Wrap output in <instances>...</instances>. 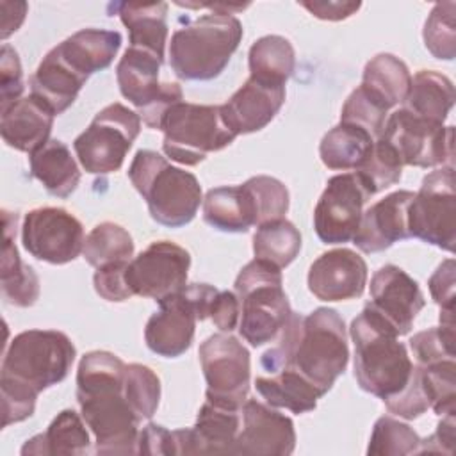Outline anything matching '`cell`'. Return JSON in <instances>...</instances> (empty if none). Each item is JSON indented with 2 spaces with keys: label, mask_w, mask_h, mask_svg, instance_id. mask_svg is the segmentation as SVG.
<instances>
[{
  "label": "cell",
  "mask_w": 456,
  "mask_h": 456,
  "mask_svg": "<svg viewBox=\"0 0 456 456\" xmlns=\"http://www.w3.org/2000/svg\"><path fill=\"white\" fill-rule=\"evenodd\" d=\"M125 367L114 353L91 351L77 369L80 415L94 436V452L102 456L137 454L141 419L123 394Z\"/></svg>",
  "instance_id": "6da1fadb"
},
{
  "label": "cell",
  "mask_w": 456,
  "mask_h": 456,
  "mask_svg": "<svg viewBox=\"0 0 456 456\" xmlns=\"http://www.w3.org/2000/svg\"><path fill=\"white\" fill-rule=\"evenodd\" d=\"M276 342L278 346L262 354V369L269 374L292 369L322 395L335 385L349 362L344 319L328 306H319L308 315L292 312Z\"/></svg>",
  "instance_id": "7a4b0ae2"
},
{
  "label": "cell",
  "mask_w": 456,
  "mask_h": 456,
  "mask_svg": "<svg viewBox=\"0 0 456 456\" xmlns=\"http://www.w3.org/2000/svg\"><path fill=\"white\" fill-rule=\"evenodd\" d=\"M349 333L354 344V378L360 388L383 403L395 397L413 372V362L395 330L365 305L353 319Z\"/></svg>",
  "instance_id": "3957f363"
},
{
  "label": "cell",
  "mask_w": 456,
  "mask_h": 456,
  "mask_svg": "<svg viewBox=\"0 0 456 456\" xmlns=\"http://www.w3.org/2000/svg\"><path fill=\"white\" fill-rule=\"evenodd\" d=\"M242 34L233 14H203L171 36L169 66L182 80H212L228 66Z\"/></svg>",
  "instance_id": "277c9868"
},
{
  "label": "cell",
  "mask_w": 456,
  "mask_h": 456,
  "mask_svg": "<svg viewBox=\"0 0 456 456\" xmlns=\"http://www.w3.org/2000/svg\"><path fill=\"white\" fill-rule=\"evenodd\" d=\"M128 178L148 205L150 216L162 226L189 224L203 203L198 178L171 166L153 150H139L128 167Z\"/></svg>",
  "instance_id": "5b68a950"
},
{
  "label": "cell",
  "mask_w": 456,
  "mask_h": 456,
  "mask_svg": "<svg viewBox=\"0 0 456 456\" xmlns=\"http://www.w3.org/2000/svg\"><path fill=\"white\" fill-rule=\"evenodd\" d=\"M233 287L240 305V337L253 347L274 342L292 315L281 269L255 258L240 269Z\"/></svg>",
  "instance_id": "8992f818"
},
{
  "label": "cell",
  "mask_w": 456,
  "mask_h": 456,
  "mask_svg": "<svg viewBox=\"0 0 456 456\" xmlns=\"http://www.w3.org/2000/svg\"><path fill=\"white\" fill-rule=\"evenodd\" d=\"M75 356L77 349L62 331L27 330L4 349L0 378L41 394L68 376Z\"/></svg>",
  "instance_id": "52a82bcc"
},
{
  "label": "cell",
  "mask_w": 456,
  "mask_h": 456,
  "mask_svg": "<svg viewBox=\"0 0 456 456\" xmlns=\"http://www.w3.org/2000/svg\"><path fill=\"white\" fill-rule=\"evenodd\" d=\"M162 150L166 157L183 166H196L208 153L219 151L235 141V134L221 116V105L175 103L164 116Z\"/></svg>",
  "instance_id": "ba28073f"
},
{
  "label": "cell",
  "mask_w": 456,
  "mask_h": 456,
  "mask_svg": "<svg viewBox=\"0 0 456 456\" xmlns=\"http://www.w3.org/2000/svg\"><path fill=\"white\" fill-rule=\"evenodd\" d=\"M141 132V118L116 102L102 109L91 125L73 141L80 166L91 175L118 171Z\"/></svg>",
  "instance_id": "9c48e42d"
},
{
  "label": "cell",
  "mask_w": 456,
  "mask_h": 456,
  "mask_svg": "<svg viewBox=\"0 0 456 456\" xmlns=\"http://www.w3.org/2000/svg\"><path fill=\"white\" fill-rule=\"evenodd\" d=\"M164 59L153 52L128 46L116 68L121 94L137 109L146 126L160 130L166 112L183 100L182 87L173 82H159Z\"/></svg>",
  "instance_id": "30bf717a"
},
{
  "label": "cell",
  "mask_w": 456,
  "mask_h": 456,
  "mask_svg": "<svg viewBox=\"0 0 456 456\" xmlns=\"http://www.w3.org/2000/svg\"><path fill=\"white\" fill-rule=\"evenodd\" d=\"M410 237L420 239L449 253L456 242L454 166L447 164L428 173L408 207Z\"/></svg>",
  "instance_id": "8fae6325"
},
{
  "label": "cell",
  "mask_w": 456,
  "mask_h": 456,
  "mask_svg": "<svg viewBox=\"0 0 456 456\" xmlns=\"http://www.w3.org/2000/svg\"><path fill=\"white\" fill-rule=\"evenodd\" d=\"M378 139L395 151L403 166L435 167L452 164L454 126L415 116L404 107L394 110Z\"/></svg>",
  "instance_id": "7c38bea8"
},
{
  "label": "cell",
  "mask_w": 456,
  "mask_h": 456,
  "mask_svg": "<svg viewBox=\"0 0 456 456\" xmlns=\"http://www.w3.org/2000/svg\"><path fill=\"white\" fill-rule=\"evenodd\" d=\"M200 363L207 381L205 397L242 408L249 392V351L237 337L219 331L200 346Z\"/></svg>",
  "instance_id": "4fadbf2b"
},
{
  "label": "cell",
  "mask_w": 456,
  "mask_h": 456,
  "mask_svg": "<svg viewBox=\"0 0 456 456\" xmlns=\"http://www.w3.org/2000/svg\"><path fill=\"white\" fill-rule=\"evenodd\" d=\"M82 223L61 207H39L25 214L21 224L23 248L37 260L62 265L84 249Z\"/></svg>",
  "instance_id": "5bb4252c"
},
{
  "label": "cell",
  "mask_w": 456,
  "mask_h": 456,
  "mask_svg": "<svg viewBox=\"0 0 456 456\" xmlns=\"http://www.w3.org/2000/svg\"><path fill=\"white\" fill-rule=\"evenodd\" d=\"M189 267L191 255L185 248L157 240L130 260L126 283L134 296L151 297L159 303L187 285Z\"/></svg>",
  "instance_id": "9a60e30c"
},
{
  "label": "cell",
  "mask_w": 456,
  "mask_h": 456,
  "mask_svg": "<svg viewBox=\"0 0 456 456\" xmlns=\"http://www.w3.org/2000/svg\"><path fill=\"white\" fill-rule=\"evenodd\" d=\"M370 198L356 173H340L328 180L314 210V228L324 244L353 240L363 205Z\"/></svg>",
  "instance_id": "2e32d148"
},
{
  "label": "cell",
  "mask_w": 456,
  "mask_h": 456,
  "mask_svg": "<svg viewBox=\"0 0 456 456\" xmlns=\"http://www.w3.org/2000/svg\"><path fill=\"white\" fill-rule=\"evenodd\" d=\"M242 428L235 438L232 454L242 456H287L294 452V422L256 399H246L240 408Z\"/></svg>",
  "instance_id": "e0dca14e"
},
{
  "label": "cell",
  "mask_w": 456,
  "mask_h": 456,
  "mask_svg": "<svg viewBox=\"0 0 456 456\" xmlns=\"http://www.w3.org/2000/svg\"><path fill=\"white\" fill-rule=\"evenodd\" d=\"M424 294L419 283L401 267L387 264L370 278V306L395 333H410L417 314L424 308Z\"/></svg>",
  "instance_id": "ac0fdd59"
},
{
  "label": "cell",
  "mask_w": 456,
  "mask_h": 456,
  "mask_svg": "<svg viewBox=\"0 0 456 456\" xmlns=\"http://www.w3.org/2000/svg\"><path fill=\"white\" fill-rule=\"evenodd\" d=\"M159 312H155L144 328V342L148 349L164 358H176L183 354L196 331L200 321L196 303L185 290V287L159 301Z\"/></svg>",
  "instance_id": "d6986e66"
},
{
  "label": "cell",
  "mask_w": 456,
  "mask_h": 456,
  "mask_svg": "<svg viewBox=\"0 0 456 456\" xmlns=\"http://www.w3.org/2000/svg\"><path fill=\"white\" fill-rule=\"evenodd\" d=\"M367 264L353 249L337 248L322 253L308 269V290L321 301H347L363 294Z\"/></svg>",
  "instance_id": "ffe728a7"
},
{
  "label": "cell",
  "mask_w": 456,
  "mask_h": 456,
  "mask_svg": "<svg viewBox=\"0 0 456 456\" xmlns=\"http://www.w3.org/2000/svg\"><path fill=\"white\" fill-rule=\"evenodd\" d=\"M240 429V408L210 399L201 404L196 424L175 429L178 454H232Z\"/></svg>",
  "instance_id": "44dd1931"
},
{
  "label": "cell",
  "mask_w": 456,
  "mask_h": 456,
  "mask_svg": "<svg viewBox=\"0 0 456 456\" xmlns=\"http://www.w3.org/2000/svg\"><path fill=\"white\" fill-rule=\"evenodd\" d=\"M411 200V191H395L367 208L353 237L354 246L363 253H378L410 239L408 207Z\"/></svg>",
  "instance_id": "7402d4cb"
},
{
  "label": "cell",
  "mask_w": 456,
  "mask_h": 456,
  "mask_svg": "<svg viewBox=\"0 0 456 456\" xmlns=\"http://www.w3.org/2000/svg\"><path fill=\"white\" fill-rule=\"evenodd\" d=\"M285 103V86H271L248 78L223 105L221 116L235 134H253L265 128Z\"/></svg>",
  "instance_id": "603a6c76"
},
{
  "label": "cell",
  "mask_w": 456,
  "mask_h": 456,
  "mask_svg": "<svg viewBox=\"0 0 456 456\" xmlns=\"http://www.w3.org/2000/svg\"><path fill=\"white\" fill-rule=\"evenodd\" d=\"M0 114V134L7 146L30 155L50 141L55 114L37 96L20 98Z\"/></svg>",
  "instance_id": "cb8c5ba5"
},
{
  "label": "cell",
  "mask_w": 456,
  "mask_h": 456,
  "mask_svg": "<svg viewBox=\"0 0 456 456\" xmlns=\"http://www.w3.org/2000/svg\"><path fill=\"white\" fill-rule=\"evenodd\" d=\"M121 41L123 37L118 30L82 28L66 37L53 50L71 71L87 80L93 73L110 66L121 48Z\"/></svg>",
  "instance_id": "d4e9b609"
},
{
  "label": "cell",
  "mask_w": 456,
  "mask_h": 456,
  "mask_svg": "<svg viewBox=\"0 0 456 456\" xmlns=\"http://www.w3.org/2000/svg\"><path fill=\"white\" fill-rule=\"evenodd\" d=\"M109 14L119 16L128 28L130 46L142 48L164 59L167 43V4L166 2H112Z\"/></svg>",
  "instance_id": "484cf974"
},
{
  "label": "cell",
  "mask_w": 456,
  "mask_h": 456,
  "mask_svg": "<svg viewBox=\"0 0 456 456\" xmlns=\"http://www.w3.org/2000/svg\"><path fill=\"white\" fill-rule=\"evenodd\" d=\"M203 221L226 233H244L255 226L256 205L246 183L210 189L203 198Z\"/></svg>",
  "instance_id": "4316f807"
},
{
  "label": "cell",
  "mask_w": 456,
  "mask_h": 456,
  "mask_svg": "<svg viewBox=\"0 0 456 456\" xmlns=\"http://www.w3.org/2000/svg\"><path fill=\"white\" fill-rule=\"evenodd\" d=\"M18 216L4 210V248H2V296L5 303L20 308L32 306L39 297V278L34 269L21 262L14 246Z\"/></svg>",
  "instance_id": "83f0119b"
},
{
  "label": "cell",
  "mask_w": 456,
  "mask_h": 456,
  "mask_svg": "<svg viewBox=\"0 0 456 456\" xmlns=\"http://www.w3.org/2000/svg\"><path fill=\"white\" fill-rule=\"evenodd\" d=\"M30 175L43 183L48 194L55 198L71 196L80 182V169L69 148L59 141L50 139L28 157Z\"/></svg>",
  "instance_id": "f1b7e54d"
},
{
  "label": "cell",
  "mask_w": 456,
  "mask_h": 456,
  "mask_svg": "<svg viewBox=\"0 0 456 456\" xmlns=\"http://www.w3.org/2000/svg\"><path fill=\"white\" fill-rule=\"evenodd\" d=\"M87 80L71 71L52 48L30 78V94L43 100L55 116L62 114L77 100Z\"/></svg>",
  "instance_id": "f546056e"
},
{
  "label": "cell",
  "mask_w": 456,
  "mask_h": 456,
  "mask_svg": "<svg viewBox=\"0 0 456 456\" xmlns=\"http://www.w3.org/2000/svg\"><path fill=\"white\" fill-rule=\"evenodd\" d=\"M84 419L73 410H62L50 422L45 433L32 436L21 447V454H71L82 456L89 452V433L86 429Z\"/></svg>",
  "instance_id": "4dcf8cb0"
},
{
  "label": "cell",
  "mask_w": 456,
  "mask_h": 456,
  "mask_svg": "<svg viewBox=\"0 0 456 456\" xmlns=\"http://www.w3.org/2000/svg\"><path fill=\"white\" fill-rule=\"evenodd\" d=\"M454 84L433 69H420L411 77L410 91L403 107L424 119L444 123L454 105Z\"/></svg>",
  "instance_id": "1f68e13d"
},
{
  "label": "cell",
  "mask_w": 456,
  "mask_h": 456,
  "mask_svg": "<svg viewBox=\"0 0 456 456\" xmlns=\"http://www.w3.org/2000/svg\"><path fill=\"white\" fill-rule=\"evenodd\" d=\"M360 86L390 110L404 102L411 86V73L394 53H378L365 64Z\"/></svg>",
  "instance_id": "d6a6232c"
},
{
  "label": "cell",
  "mask_w": 456,
  "mask_h": 456,
  "mask_svg": "<svg viewBox=\"0 0 456 456\" xmlns=\"http://www.w3.org/2000/svg\"><path fill=\"white\" fill-rule=\"evenodd\" d=\"M255 387L269 406L285 408L297 415L312 411L317 406V399L322 397L306 378L292 369H280L271 376H260L255 379Z\"/></svg>",
  "instance_id": "836d02e7"
},
{
  "label": "cell",
  "mask_w": 456,
  "mask_h": 456,
  "mask_svg": "<svg viewBox=\"0 0 456 456\" xmlns=\"http://www.w3.org/2000/svg\"><path fill=\"white\" fill-rule=\"evenodd\" d=\"M248 64L251 78L271 86H285L296 68V52L283 36H264L251 45Z\"/></svg>",
  "instance_id": "e575fe53"
},
{
  "label": "cell",
  "mask_w": 456,
  "mask_h": 456,
  "mask_svg": "<svg viewBox=\"0 0 456 456\" xmlns=\"http://www.w3.org/2000/svg\"><path fill=\"white\" fill-rule=\"evenodd\" d=\"M372 142L374 139L363 128L349 123H338L321 139L319 155L328 169H358Z\"/></svg>",
  "instance_id": "d590c367"
},
{
  "label": "cell",
  "mask_w": 456,
  "mask_h": 456,
  "mask_svg": "<svg viewBox=\"0 0 456 456\" xmlns=\"http://www.w3.org/2000/svg\"><path fill=\"white\" fill-rule=\"evenodd\" d=\"M301 249L299 230L285 217L269 221L258 226L253 235V253L255 258L269 262L278 269H285Z\"/></svg>",
  "instance_id": "8d00e7d4"
},
{
  "label": "cell",
  "mask_w": 456,
  "mask_h": 456,
  "mask_svg": "<svg viewBox=\"0 0 456 456\" xmlns=\"http://www.w3.org/2000/svg\"><path fill=\"white\" fill-rule=\"evenodd\" d=\"M82 255L96 269L116 262H130L134 256V240L121 224L105 221L86 235Z\"/></svg>",
  "instance_id": "74e56055"
},
{
  "label": "cell",
  "mask_w": 456,
  "mask_h": 456,
  "mask_svg": "<svg viewBox=\"0 0 456 456\" xmlns=\"http://www.w3.org/2000/svg\"><path fill=\"white\" fill-rule=\"evenodd\" d=\"M422 390L429 403V408L436 415H451L456 413V362L454 358L431 362L419 365Z\"/></svg>",
  "instance_id": "f35d334b"
},
{
  "label": "cell",
  "mask_w": 456,
  "mask_h": 456,
  "mask_svg": "<svg viewBox=\"0 0 456 456\" xmlns=\"http://www.w3.org/2000/svg\"><path fill=\"white\" fill-rule=\"evenodd\" d=\"M403 164L395 151L387 144L383 139H376L354 173L365 185L367 192L372 196L379 191H385L387 187L397 183L403 175Z\"/></svg>",
  "instance_id": "ab89813d"
},
{
  "label": "cell",
  "mask_w": 456,
  "mask_h": 456,
  "mask_svg": "<svg viewBox=\"0 0 456 456\" xmlns=\"http://www.w3.org/2000/svg\"><path fill=\"white\" fill-rule=\"evenodd\" d=\"M420 449V436L404 422L383 415L376 420L369 440L367 454L372 456H406L417 454Z\"/></svg>",
  "instance_id": "60d3db41"
},
{
  "label": "cell",
  "mask_w": 456,
  "mask_h": 456,
  "mask_svg": "<svg viewBox=\"0 0 456 456\" xmlns=\"http://www.w3.org/2000/svg\"><path fill=\"white\" fill-rule=\"evenodd\" d=\"M123 394L141 420L151 419L160 401V379L148 365L128 363L125 367Z\"/></svg>",
  "instance_id": "b9f144b4"
},
{
  "label": "cell",
  "mask_w": 456,
  "mask_h": 456,
  "mask_svg": "<svg viewBox=\"0 0 456 456\" xmlns=\"http://www.w3.org/2000/svg\"><path fill=\"white\" fill-rule=\"evenodd\" d=\"M454 12L456 2H438L424 23V45L428 52L440 61H452L456 55Z\"/></svg>",
  "instance_id": "7bdbcfd3"
},
{
  "label": "cell",
  "mask_w": 456,
  "mask_h": 456,
  "mask_svg": "<svg viewBox=\"0 0 456 456\" xmlns=\"http://www.w3.org/2000/svg\"><path fill=\"white\" fill-rule=\"evenodd\" d=\"M388 118V110L378 103L362 86H358L346 100L340 123H349L363 128L374 141L381 135L385 121Z\"/></svg>",
  "instance_id": "ee69618b"
},
{
  "label": "cell",
  "mask_w": 456,
  "mask_h": 456,
  "mask_svg": "<svg viewBox=\"0 0 456 456\" xmlns=\"http://www.w3.org/2000/svg\"><path fill=\"white\" fill-rule=\"evenodd\" d=\"M244 183L256 205V226L285 217L289 210V191L280 180L258 175Z\"/></svg>",
  "instance_id": "f6af8a7d"
},
{
  "label": "cell",
  "mask_w": 456,
  "mask_h": 456,
  "mask_svg": "<svg viewBox=\"0 0 456 456\" xmlns=\"http://www.w3.org/2000/svg\"><path fill=\"white\" fill-rule=\"evenodd\" d=\"M410 349L419 365L454 358V324L440 322V326L415 333L410 338Z\"/></svg>",
  "instance_id": "bcb514c9"
},
{
  "label": "cell",
  "mask_w": 456,
  "mask_h": 456,
  "mask_svg": "<svg viewBox=\"0 0 456 456\" xmlns=\"http://www.w3.org/2000/svg\"><path fill=\"white\" fill-rule=\"evenodd\" d=\"M0 392H2V426L21 422L32 417L36 410V399L39 394L30 388L0 378Z\"/></svg>",
  "instance_id": "7dc6e473"
},
{
  "label": "cell",
  "mask_w": 456,
  "mask_h": 456,
  "mask_svg": "<svg viewBox=\"0 0 456 456\" xmlns=\"http://www.w3.org/2000/svg\"><path fill=\"white\" fill-rule=\"evenodd\" d=\"M130 262H116L98 267L93 276L94 290L100 297L112 303L130 299L134 294L126 283V267Z\"/></svg>",
  "instance_id": "c3c4849f"
},
{
  "label": "cell",
  "mask_w": 456,
  "mask_h": 456,
  "mask_svg": "<svg viewBox=\"0 0 456 456\" xmlns=\"http://www.w3.org/2000/svg\"><path fill=\"white\" fill-rule=\"evenodd\" d=\"M23 93V73L16 50L11 45H2L0 53V110L7 109L21 98Z\"/></svg>",
  "instance_id": "681fc988"
},
{
  "label": "cell",
  "mask_w": 456,
  "mask_h": 456,
  "mask_svg": "<svg viewBox=\"0 0 456 456\" xmlns=\"http://www.w3.org/2000/svg\"><path fill=\"white\" fill-rule=\"evenodd\" d=\"M137 454H178L175 431H169L160 424H146L139 431Z\"/></svg>",
  "instance_id": "f907efd6"
},
{
  "label": "cell",
  "mask_w": 456,
  "mask_h": 456,
  "mask_svg": "<svg viewBox=\"0 0 456 456\" xmlns=\"http://www.w3.org/2000/svg\"><path fill=\"white\" fill-rule=\"evenodd\" d=\"M429 292L433 301L444 312H454V260H444L429 278Z\"/></svg>",
  "instance_id": "816d5d0a"
},
{
  "label": "cell",
  "mask_w": 456,
  "mask_h": 456,
  "mask_svg": "<svg viewBox=\"0 0 456 456\" xmlns=\"http://www.w3.org/2000/svg\"><path fill=\"white\" fill-rule=\"evenodd\" d=\"M208 317L219 328V331L230 333L239 326V317H240V305L235 296V292L230 290H217Z\"/></svg>",
  "instance_id": "f5cc1de1"
},
{
  "label": "cell",
  "mask_w": 456,
  "mask_h": 456,
  "mask_svg": "<svg viewBox=\"0 0 456 456\" xmlns=\"http://www.w3.org/2000/svg\"><path fill=\"white\" fill-rule=\"evenodd\" d=\"M312 16L328 21H338L353 16L362 4L360 2H340V0H328V2H299Z\"/></svg>",
  "instance_id": "db71d44e"
},
{
  "label": "cell",
  "mask_w": 456,
  "mask_h": 456,
  "mask_svg": "<svg viewBox=\"0 0 456 456\" xmlns=\"http://www.w3.org/2000/svg\"><path fill=\"white\" fill-rule=\"evenodd\" d=\"M454 444V413L442 415V420L436 426V431L420 440L419 452H447L452 454Z\"/></svg>",
  "instance_id": "11a10c76"
}]
</instances>
